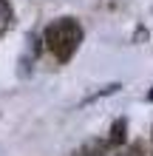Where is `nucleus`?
Returning <instances> with one entry per match:
<instances>
[{
	"label": "nucleus",
	"mask_w": 153,
	"mask_h": 156,
	"mask_svg": "<svg viewBox=\"0 0 153 156\" xmlns=\"http://www.w3.org/2000/svg\"><path fill=\"white\" fill-rule=\"evenodd\" d=\"M148 102H153V91H150V94H148Z\"/></svg>",
	"instance_id": "0eeeda50"
},
{
	"label": "nucleus",
	"mask_w": 153,
	"mask_h": 156,
	"mask_svg": "<svg viewBox=\"0 0 153 156\" xmlns=\"http://www.w3.org/2000/svg\"><path fill=\"white\" fill-rule=\"evenodd\" d=\"M125 139H128V119L119 116V119H113V125H111V136H108V145L119 148V145H125Z\"/></svg>",
	"instance_id": "f03ea898"
},
{
	"label": "nucleus",
	"mask_w": 153,
	"mask_h": 156,
	"mask_svg": "<svg viewBox=\"0 0 153 156\" xmlns=\"http://www.w3.org/2000/svg\"><path fill=\"white\" fill-rule=\"evenodd\" d=\"M96 148H99V145H96V142H94V145H85V148H79V151L74 153V156H91V153H94Z\"/></svg>",
	"instance_id": "39448f33"
},
{
	"label": "nucleus",
	"mask_w": 153,
	"mask_h": 156,
	"mask_svg": "<svg viewBox=\"0 0 153 156\" xmlns=\"http://www.w3.org/2000/svg\"><path fill=\"white\" fill-rule=\"evenodd\" d=\"M43 40H46L48 51L60 62H68L74 57V51L79 48V43H82V26L74 17H60V20H54L46 29V37Z\"/></svg>",
	"instance_id": "f257e3e1"
},
{
	"label": "nucleus",
	"mask_w": 153,
	"mask_h": 156,
	"mask_svg": "<svg viewBox=\"0 0 153 156\" xmlns=\"http://www.w3.org/2000/svg\"><path fill=\"white\" fill-rule=\"evenodd\" d=\"M99 156H119V153H113V151H102Z\"/></svg>",
	"instance_id": "423d86ee"
},
{
	"label": "nucleus",
	"mask_w": 153,
	"mask_h": 156,
	"mask_svg": "<svg viewBox=\"0 0 153 156\" xmlns=\"http://www.w3.org/2000/svg\"><path fill=\"white\" fill-rule=\"evenodd\" d=\"M9 26H12V6H9V0H0V34Z\"/></svg>",
	"instance_id": "7ed1b4c3"
},
{
	"label": "nucleus",
	"mask_w": 153,
	"mask_h": 156,
	"mask_svg": "<svg viewBox=\"0 0 153 156\" xmlns=\"http://www.w3.org/2000/svg\"><path fill=\"white\" fill-rule=\"evenodd\" d=\"M125 156H150V151H148V145H145V142H133Z\"/></svg>",
	"instance_id": "20e7f679"
}]
</instances>
